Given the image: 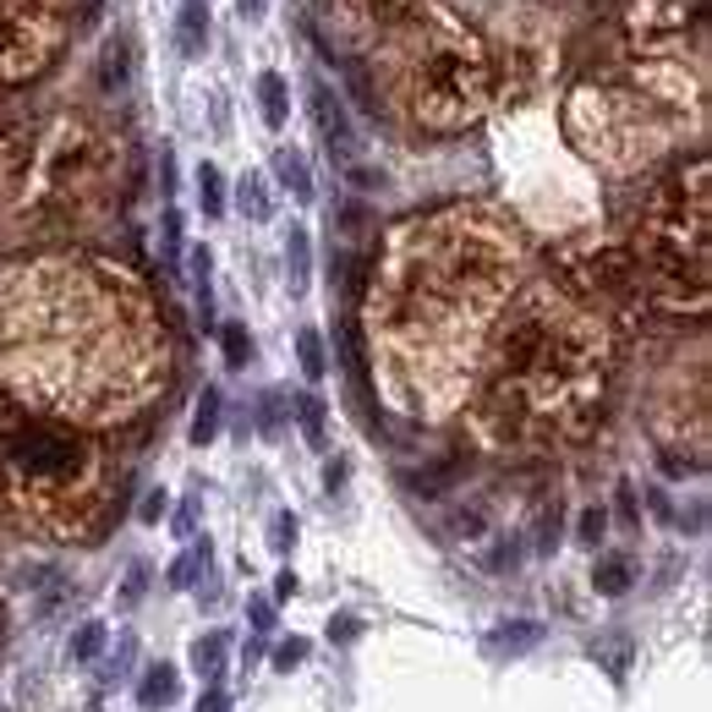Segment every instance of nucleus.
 Here are the masks:
<instances>
[{"label":"nucleus","mask_w":712,"mask_h":712,"mask_svg":"<svg viewBox=\"0 0 712 712\" xmlns=\"http://www.w3.org/2000/svg\"><path fill=\"white\" fill-rule=\"evenodd\" d=\"M99 652H105V625H99V619H88V625L72 636V657H78V663H94Z\"/></svg>","instance_id":"bb28decb"},{"label":"nucleus","mask_w":712,"mask_h":712,"mask_svg":"<svg viewBox=\"0 0 712 712\" xmlns=\"http://www.w3.org/2000/svg\"><path fill=\"white\" fill-rule=\"evenodd\" d=\"M198 712H230L225 690H219V685H209V690H203V701H198Z\"/></svg>","instance_id":"c9c22d12"},{"label":"nucleus","mask_w":712,"mask_h":712,"mask_svg":"<svg viewBox=\"0 0 712 712\" xmlns=\"http://www.w3.org/2000/svg\"><path fill=\"white\" fill-rule=\"evenodd\" d=\"M603 532H608V515L592 505V510H581V521H575V543L581 548H597L603 543Z\"/></svg>","instance_id":"c85d7f7f"},{"label":"nucleus","mask_w":712,"mask_h":712,"mask_svg":"<svg viewBox=\"0 0 712 712\" xmlns=\"http://www.w3.org/2000/svg\"><path fill=\"white\" fill-rule=\"evenodd\" d=\"M247 614H252V630H274V603L269 597H252Z\"/></svg>","instance_id":"f704fd0d"},{"label":"nucleus","mask_w":712,"mask_h":712,"mask_svg":"<svg viewBox=\"0 0 712 712\" xmlns=\"http://www.w3.org/2000/svg\"><path fill=\"white\" fill-rule=\"evenodd\" d=\"M219 340H225V368H247V363H252V334H247V323H225Z\"/></svg>","instance_id":"5701e85b"},{"label":"nucleus","mask_w":712,"mask_h":712,"mask_svg":"<svg viewBox=\"0 0 712 712\" xmlns=\"http://www.w3.org/2000/svg\"><path fill=\"white\" fill-rule=\"evenodd\" d=\"M565 274H570L575 296H603V301H636L641 296V280H636V263H630L625 247L565 252Z\"/></svg>","instance_id":"9d476101"},{"label":"nucleus","mask_w":712,"mask_h":712,"mask_svg":"<svg viewBox=\"0 0 712 712\" xmlns=\"http://www.w3.org/2000/svg\"><path fill=\"white\" fill-rule=\"evenodd\" d=\"M198 203H203V214L214 219V214H225V181H219V170L214 165H203L198 170Z\"/></svg>","instance_id":"393cba45"},{"label":"nucleus","mask_w":712,"mask_h":712,"mask_svg":"<svg viewBox=\"0 0 712 712\" xmlns=\"http://www.w3.org/2000/svg\"><path fill=\"white\" fill-rule=\"evenodd\" d=\"M78 0H0V88L39 78L72 39Z\"/></svg>","instance_id":"6e6552de"},{"label":"nucleus","mask_w":712,"mask_h":712,"mask_svg":"<svg viewBox=\"0 0 712 712\" xmlns=\"http://www.w3.org/2000/svg\"><path fill=\"white\" fill-rule=\"evenodd\" d=\"M138 701H143V707H170V701H176V668H170V663H154V668H143Z\"/></svg>","instance_id":"a211bd4d"},{"label":"nucleus","mask_w":712,"mask_h":712,"mask_svg":"<svg viewBox=\"0 0 712 712\" xmlns=\"http://www.w3.org/2000/svg\"><path fill=\"white\" fill-rule=\"evenodd\" d=\"M258 105H263V121H269V127H285L290 94H285V78H280V72H263V78H258Z\"/></svg>","instance_id":"dca6fc26"},{"label":"nucleus","mask_w":712,"mask_h":712,"mask_svg":"<svg viewBox=\"0 0 712 712\" xmlns=\"http://www.w3.org/2000/svg\"><path fill=\"white\" fill-rule=\"evenodd\" d=\"M263 434H280V395H263Z\"/></svg>","instance_id":"e433bc0d"},{"label":"nucleus","mask_w":712,"mask_h":712,"mask_svg":"<svg viewBox=\"0 0 712 712\" xmlns=\"http://www.w3.org/2000/svg\"><path fill=\"white\" fill-rule=\"evenodd\" d=\"M296 417H301L307 444H323V401H318V395H301V401H296Z\"/></svg>","instance_id":"cd10ccee"},{"label":"nucleus","mask_w":712,"mask_h":712,"mask_svg":"<svg viewBox=\"0 0 712 712\" xmlns=\"http://www.w3.org/2000/svg\"><path fill=\"white\" fill-rule=\"evenodd\" d=\"M192 521H198V499H187V505H181V515H176V532H181V537H192Z\"/></svg>","instance_id":"4c0bfd02"},{"label":"nucleus","mask_w":712,"mask_h":712,"mask_svg":"<svg viewBox=\"0 0 712 712\" xmlns=\"http://www.w3.org/2000/svg\"><path fill=\"white\" fill-rule=\"evenodd\" d=\"M143 592H149V565L138 559V565L127 570V581H121V603H138Z\"/></svg>","instance_id":"7c9ffc66"},{"label":"nucleus","mask_w":712,"mask_h":712,"mask_svg":"<svg viewBox=\"0 0 712 712\" xmlns=\"http://www.w3.org/2000/svg\"><path fill=\"white\" fill-rule=\"evenodd\" d=\"M269 548H274V554H290V548H296V515H290V510H280V515L269 521Z\"/></svg>","instance_id":"c756f323"},{"label":"nucleus","mask_w":712,"mask_h":712,"mask_svg":"<svg viewBox=\"0 0 712 712\" xmlns=\"http://www.w3.org/2000/svg\"><path fill=\"white\" fill-rule=\"evenodd\" d=\"M203 565H209V543H192V548L170 565V586H176V592H187V586L203 575Z\"/></svg>","instance_id":"4be33fe9"},{"label":"nucleus","mask_w":712,"mask_h":712,"mask_svg":"<svg viewBox=\"0 0 712 712\" xmlns=\"http://www.w3.org/2000/svg\"><path fill=\"white\" fill-rule=\"evenodd\" d=\"M401 110L428 132H461L483 121V110L505 94V67L494 45L455 12L412 0L401 12H384L379 61Z\"/></svg>","instance_id":"20e7f679"},{"label":"nucleus","mask_w":712,"mask_h":712,"mask_svg":"<svg viewBox=\"0 0 712 712\" xmlns=\"http://www.w3.org/2000/svg\"><path fill=\"white\" fill-rule=\"evenodd\" d=\"M329 636H340V641H345V636H356V619H334V625H329Z\"/></svg>","instance_id":"37998d69"},{"label":"nucleus","mask_w":712,"mask_h":712,"mask_svg":"<svg viewBox=\"0 0 712 712\" xmlns=\"http://www.w3.org/2000/svg\"><path fill=\"white\" fill-rule=\"evenodd\" d=\"M307 110H312V127H318V138H323V149L340 159V165H356V132H351V116H345V105L323 88V83H312V94H307Z\"/></svg>","instance_id":"9b49d317"},{"label":"nucleus","mask_w":712,"mask_h":712,"mask_svg":"<svg viewBox=\"0 0 712 712\" xmlns=\"http://www.w3.org/2000/svg\"><path fill=\"white\" fill-rule=\"evenodd\" d=\"M532 641H543V625H532V619H515V625H499V630L488 636V646H494V652H526Z\"/></svg>","instance_id":"aec40b11"},{"label":"nucleus","mask_w":712,"mask_h":712,"mask_svg":"<svg viewBox=\"0 0 712 712\" xmlns=\"http://www.w3.org/2000/svg\"><path fill=\"white\" fill-rule=\"evenodd\" d=\"M619 515L636 521V494H630V488H619Z\"/></svg>","instance_id":"a19ab883"},{"label":"nucleus","mask_w":712,"mask_h":712,"mask_svg":"<svg viewBox=\"0 0 712 712\" xmlns=\"http://www.w3.org/2000/svg\"><path fill=\"white\" fill-rule=\"evenodd\" d=\"M241 12H247V17H263V0H241Z\"/></svg>","instance_id":"c03bdc74"},{"label":"nucleus","mask_w":712,"mask_h":712,"mask_svg":"<svg viewBox=\"0 0 712 712\" xmlns=\"http://www.w3.org/2000/svg\"><path fill=\"white\" fill-rule=\"evenodd\" d=\"M690 105H696V88L685 78L663 83L657 56H646V72L581 83L570 94L565 132L603 170H641L685 138Z\"/></svg>","instance_id":"423d86ee"},{"label":"nucleus","mask_w":712,"mask_h":712,"mask_svg":"<svg viewBox=\"0 0 712 712\" xmlns=\"http://www.w3.org/2000/svg\"><path fill=\"white\" fill-rule=\"evenodd\" d=\"M127 72H132V50H127V39H110L105 56H99V88L105 94L127 88Z\"/></svg>","instance_id":"2eb2a0df"},{"label":"nucleus","mask_w":712,"mask_h":712,"mask_svg":"<svg viewBox=\"0 0 712 712\" xmlns=\"http://www.w3.org/2000/svg\"><path fill=\"white\" fill-rule=\"evenodd\" d=\"M296 356H301V373H307V379H323V334H318V329H301V334H296Z\"/></svg>","instance_id":"a878e982"},{"label":"nucleus","mask_w":712,"mask_h":712,"mask_svg":"<svg viewBox=\"0 0 712 712\" xmlns=\"http://www.w3.org/2000/svg\"><path fill=\"white\" fill-rule=\"evenodd\" d=\"M608 363L614 345L603 318L586 307V296L537 280L515 296V307L505 312L488 345L472 417L483 439L505 450L570 444L603 412Z\"/></svg>","instance_id":"7ed1b4c3"},{"label":"nucleus","mask_w":712,"mask_h":712,"mask_svg":"<svg viewBox=\"0 0 712 712\" xmlns=\"http://www.w3.org/2000/svg\"><path fill=\"white\" fill-rule=\"evenodd\" d=\"M241 214L247 219H269L274 214V203H269V187H263V176H241Z\"/></svg>","instance_id":"b1692460"},{"label":"nucleus","mask_w":712,"mask_h":712,"mask_svg":"<svg viewBox=\"0 0 712 712\" xmlns=\"http://www.w3.org/2000/svg\"><path fill=\"white\" fill-rule=\"evenodd\" d=\"M110 138L88 121H56V132L45 138V154H39V181H45V198L61 203V209H88L105 198L110 187Z\"/></svg>","instance_id":"1a4fd4ad"},{"label":"nucleus","mask_w":712,"mask_h":712,"mask_svg":"<svg viewBox=\"0 0 712 712\" xmlns=\"http://www.w3.org/2000/svg\"><path fill=\"white\" fill-rule=\"evenodd\" d=\"M290 592H296V575H290V570H285V575H280V581H274V597H290Z\"/></svg>","instance_id":"79ce46f5"},{"label":"nucleus","mask_w":712,"mask_h":712,"mask_svg":"<svg viewBox=\"0 0 712 712\" xmlns=\"http://www.w3.org/2000/svg\"><path fill=\"white\" fill-rule=\"evenodd\" d=\"M390 7H412V0H390Z\"/></svg>","instance_id":"a18cd8bd"},{"label":"nucleus","mask_w":712,"mask_h":712,"mask_svg":"<svg viewBox=\"0 0 712 712\" xmlns=\"http://www.w3.org/2000/svg\"><path fill=\"white\" fill-rule=\"evenodd\" d=\"M176 50L187 61H198L209 50V7H203V0H187V7H181V17H176Z\"/></svg>","instance_id":"f8f14e48"},{"label":"nucleus","mask_w":712,"mask_h":712,"mask_svg":"<svg viewBox=\"0 0 712 712\" xmlns=\"http://www.w3.org/2000/svg\"><path fill=\"white\" fill-rule=\"evenodd\" d=\"M170 373L149 290L94 258H23L0 269V390L67 423L132 417Z\"/></svg>","instance_id":"f257e3e1"},{"label":"nucleus","mask_w":712,"mask_h":712,"mask_svg":"<svg viewBox=\"0 0 712 712\" xmlns=\"http://www.w3.org/2000/svg\"><path fill=\"white\" fill-rule=\"evenodd\" d=\"M307 263H312V252H307V230H301V225H290V236H285V274H290V296H301V290H307Z\"/></svg>","instance_id":"6ab92c4d"},{"label":"nucleus","mask_w":712,"mask_h":712,"mask_svg":"<svg viewBox=\"0 0 712 712\" xmlns=\"http://www.w3.org/2000/svg\"><path fill=\"white\" fill-rule=\"evenodd\" d=\"M105 455L94 439L34 423L0 390V505L45 537H94L105 521Z\"/></svg>","instance_id":"39448f33"},{"label":"nucleus","mask_w":712,"mask_h":712,"mask_svg":"<svg viewBox=\"0 0 712 712\" xmlns=\"http://www.w3.org/2000/svg\"><path fill=\"white\" fill-rule=\"evenodd\" d=\"M630 581H636V565H630L625 554H614V559H597V570H592V586H597L603 597H619V592H630Z\"/></svg>","instance_id":"f3484780"},{"label":"nucleus","mask_w":712,"mask_h":712,"mask_svg":"<svg viewBox=\"0 0 712 712\" xmlns=\"http://www.w3.org/2000/svg\"><path fill=\"white\" fill-rule=\"evenodd\" d=\"M707 187L712 170L707 159H690L685 170H674L636 219V280L663 301V307H707Z\"/></svg>","instance_id":"0eeeda50"},{"label":"nucleus","mask_w":712,"mask_h":712,"mask_svg":"<svg viewBox=\"0 0 712 712\" xmlns=\"http://www.w3.org/2000/svg\"><path fill=\"white\" fill-rule=\"evenodd\" d=\"M165 510H170V499H165V488H154V494H143V505H138V521H143V526H154Z\"/></svg>","instance_id":"473e14b6"},{"label":"nucleus","mask_w":712,"mask_h":712,"mask_svg":"<svg viewBox=\"0 0 712 712\" xmlns=\"http://www.w3.org/2000/svg\"><path fill=\"white\" fill-rule=\"evenodd\" d=\"M515 269V230L483 209H444L390 236L368 290V334L406 412L423 417L461 401Z\"/></svg>","instance_id":"f03ea898"},{"label":"nucleus","mask_w":712,"mask_h":712,"mask_svg":"<svg viewBox=\"0 0 712 712\" xmlns=\"http://www.w3.org/2000/svg\"><path fill=\"white\" fill-rule=\"evenodd\" d=\"M301 657H307V641H301V636H290V641H280V652H274V668H285V674H290Z\"/></svg>","instance_id":"72a5a7b5"},{"label":"nucleus","mask_w":712,"mask_h":712,"mask_svg":"<svg viewBox=\"0 0 712 712\" xmlns=\"http://www.w3.org/2000/svg\"><path fill=\"white\" fill-rule=\"evenodd\" d=\"M219 434V390L198 395V417H192V444H209Z\"/></svg>","instance_id":"412c9836"},{"label":"nucleus","mask_w":712,"mask_h":712,"mask_svg":"<svg viewBox=\"0 0 712 712\" xmlns=\"http://www.w3.org/2000/svg\"><path fill=\"white\" fill-rule=\"evenodd\" d=\"M323 483H329V494L345 483V461H329V472H323Z\"/></svg>","instance_id":"ea45409f"},{"label":"nucleus","mask_w":712,"mask_h":712,"mask_svg":"<svg viewBox=\"0 0 712 712\" xmlns=\"http://www.w3.org/2000/svg\"><path fill=\"white\" fill-rule=\"evenodd\" d=\"M554 537H559V521H554V510H548L543 526H537V548H554Z\"/></svg>","instance_id":"58836bf2"},{"label":"nucleus","mask_w":712,"mask_h":712,"mask_svg":"<svg viewBox=\"0 0 712 712\" xmlns=\"http://www.w3.org/2000/svg\"><path fill=\"white\" fill-rule=\"evenodd\" d=\"M274 176L290 187L296 203H312V170H307V159H301L296 149H280V154H274Z\"/></svg>","instance_id":"ddd939ff"},{"label":"nucleus","mask_w":712,"mask_h":712,"mask_svg":"<svg viewBox=\"0 0 712 712\" xmlns=\"http://www.w3.org/2000/svg\"><path fill=\"white\" fill-rule=\"evenodd\" d=\"M225 652H230V636H225V630H209V636L192 646V668H198L209 685H219V674H225Z\"/></svg>","instance_id":"4468645a"},{"label":"nucleus","mask_w":712,"mask_h":712,"mask_svg":"<svg viewBox=\"0 0 712 712\" xmlns=\"http://www.w3.org/2000/svg\"><path fill=\"white\" fill-rule=\"evenodd\" d=\"M176 258H181V214L165 209V263H176Z\"/></svg>","instance_id":"2f4dec72"}]
</instances>
